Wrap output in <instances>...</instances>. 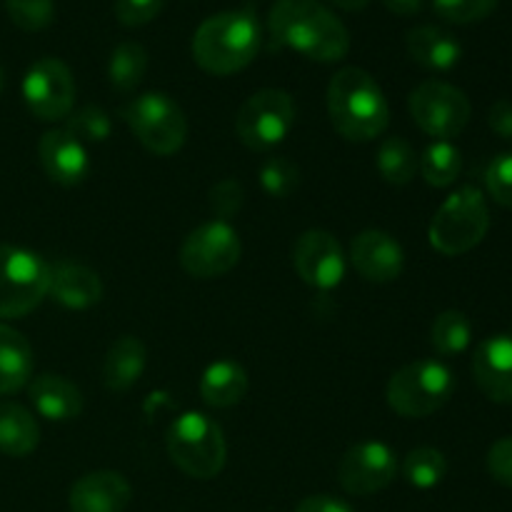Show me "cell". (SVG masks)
<instances>
[{
    "instance_id": "obj_1",
    "label": "cell",
    "mask_w": 512,
    "mask_h": 512,
    "mask_svg": "<svg viewBox=\"0 0 512 512\" xmlns=\"http://www.w3.org/2000/svg\"><path fill=\"white\" fill-rule=\"evenodd\" d=\"M268 28L275 43L315 63H338L350 50L348 28L320 0H275Z\"/></svg>"
},
{
    "instance_id": "obj_2",
    "label": "cell",
    "mask_w": 512,
    "mask_h": 512,
    "mask_svg": "<svg viewBox=\"0 0 512 512\" xmlns=\"http://www.w3.org/2000/svg\"><path fill=\"white\" fill-rule=\"evenodd\" d=\"M328 115L345 140L368 143L388 130L390 105L368 70L343 68L328 85Z\"/></svg>"
},
{
    "instance_id": "obj_3",
    "label": "cell",
    "mask_w": 512,
    "mask_h": 512,
    "mask_svg": "<svg viewBox=\"0 0 512 512\" xmlns=\"http://www.w3.org/2000/svg\"><path fill=\"white\" fill-rule=\"evenodd\" d=\"M260 50V23L253 8L225 10L203 20L193 35V58L205 73L233 75L248 68Z\"/></svg>"
},
{
    "instance_id": "obj_4",
    "label": "cell",
    "mask_w": 512,
    "mask_h": 512,
    "mask_svg": "<svg viewBox=\"0 0 512 512\" xmlns=\"http://www.w3.org/2000/svg\"><path fill=\"white\" fill-rule=\"evenodd\" d=\"M488 230L490 210L483 190L475 188V185H465V188L448 195L438 213L433 215L428 238L438 253L455 258V255L478 248Z\"/></svg>"
},
{
    "instance_id": "obj_5",
    "label": "cell",
    "mask_w": 512,
    "mask_h": 512,
    "mask_svg": "<svg viewBox=\"0 0 512 512\" xmlns=\"http://www.w3.org/2000/svg\"><path fill=\"white\" fill-rule=\"evenodd\" d=\"M168 455L188 478L213 480L228 460L225 435L215 420L203 413H183L168 428Z\"/></svg>"
},
{
    "instance_id": "obj_6",
    "label": "cell",
    "mask_w": 512,
    "mask_h": 512,
    "mask_svg": "<svg viewBox=\"0 0 512 512\" xmlns=\"http://www.w3.org/2000/svg\"><path fill=\"white\" fill-rule=\"evenodd\" d=\"M455 393V375L440 360H415L390 378L385 398L403 418H428Z\"/></svg>"
},
{
    "instance_id": "obj_7",
    "label": "cell",
    "mask_w": 512,
    "mask_h": 512,
    "mask_svg": "<svg viewBox=\"0 0 512 512\" xmlns=\"http://www.w3.org/2000/svg\"><path fill=\"white\" fill-rule=\"evenodd\" d=\"M123 118L143 148L160 158L178 153L188 138V120L183 108L165 93L138 95L123 108Z\"/></svg>"
},
{
    "instance_id": "obj_8",
    "label": "cell",
    "mask_w": 512,
    "mask_h": 512,
    "mask_svg": "<svg viewBox=\"0 0 512 512\" xmlns=\"http://www.w3.org/2000/svg\"><path fill=\"white\" fill-rule=\"evenodd\" d=\"M48 295V263L18 245H0V318H23Z\"/></svg>"
},
{
    "instance_id": "obj_9",
    "label": "cell",
    "mask_w": 512,
    "mask_h": 512,
    "mask_svg": "<svg viewBox=\"0 0 512 512\" xmlns=\"http://www.w3.org/2000/svg\"><path fill=\"white\" fill-rule=\"evenodd\" d=\"M295 100L280 88H263L250 95L235 115V133L250 150H273L295 128Z\"/></svg>"
},
{
    "instance_id": "obj_10",
    "label": "cell",
    "mask_w": 512,
    "mask_h": 512,
    "mask_svg": "<svg viewBox=\"0 0 512 512\" xmlns=\"http://www.w3.org/2000/svg\"><path fill=\"white\" fill-rule=\"evenodd\" d=\"M410 115L425 135L438 140L458 138L470 123L473 105L468 95L443 80H425L410 93Z\"/></svg>"
},
{
    "instance_id": "obj_11",
    "label": "cell",
    "mask_w": 512,
    "mask_h": 512,
    "mask_svg": "<svg viewBox=\"0 0 512 512\" xmlns=\"http://www.w3.org/2000/svg\"><path fill=\"white\" fill-rule=\"evenodd\" d=\"M243 245L238 230L225 220H208L190 230L180 245V265L190 278L213 280L240 263Z\"/></svg>"
},
{
    "instance_id": "obj_12",
    "label": "cell",
    "mask_w": 512,
    "mask_h": 512,
    "mask_svg": "<svg viewBox=\"0 0 512 512\" xmlns=\"http://www.w3.org/2000/svg\"><path fill=\"white\" fill-rule=\"evenodd\" d=\"M23 100L43 123L65 120L75 105V80L68 65L58 58H40L23 78Z\"/></svg>"
},
{
    "instance_id": "obj_13",
    "label": "cell",
    "mask_w": 512,
    "mask_h": 512,
    "mask_svg": "<svg viewBox=\"0 0 512 512\" xmlns=\"http://www.w3.org/2000/svg\"><path fill=\"white\" fill-rule=\"evenodd\" d=\"M395 475H398V455L388 443H380V440L353 445L338 465V480L343 490L358 498L385 490L393 483Z\"/></svg>"
},
{
    "instance_id": "obj_14",
    "label": "cell",
    "mask_w": 512,
    "mask_h": 512,
    "mask_svg": "<svg viewBox=\"0 0 512 512\" xmlns=\"http://www.w3.org/2000/svg\"><path fill=\"white\" fill-rule=\"evenodd\" d=\"M293 268L315 290H333L345 278V253L328 230H305L293 245Z\"/></svg>"
},
{
    "instance_id": "obj_15",
    "label": "cell",
    "mask_w": 512,
    "mask_h": 512,
    "mask_svg": "<svg viewBox=\"0 0 512 512\" xmlns=\"http://www.w3.org/2000/svg\"><path fill=\"white\" fill-rule=\"evenodd\" d=\"M350 263L370 283H393L405 268V253L385 230H363L350 245Z\"/></svg>"
},
{
    "instance_id": "obj_16",
    "label": "cell",
    "mask_w": 512,
    "mask_h": 512,
    "mask_svg": "<svg viewBox=\"0 0 512 512\" xmlns=\"http://www.w3.org/2000/svg\"><path fill=\"white\" fill-rule=\"evenodd\" d=\"M40 165L53 183L63 188L80 185L90 173V155L85 145L65 128L48 130L38 143Z\"/></svg>"
},
{
    "instance_id": "obj_17",
    "label": "cell",
    "mask_w": 512,
    "mask_h": 512,
    "mask_svg": "<svg viewBox=\"0 0 512 512\" xmlns=\"http://www.w3.org/2000/svg\"><path fill=\"white\" fill-rule=\"evenodd\" d=\"M473 378L485 398L512 403V335H493L475 348Z\"/></svg>"
},
{
    "instance_id": "obj_18",
    "label": "cell",
    "mask_w": 512,
    "mask_h": 512,
    "mask_svg": "<svg viewBox=\"0 0 512 512\" xmlns=\"http://www.w3.org/2000/svg\"><path fill=\"white\" fill-rule=\"evenodd\" d=\"M48 295L70 310H88L103 298V283L93 268L75 260L48 263Z\"/></svg>"
},
{
    "instance_id": "obj_19",
    "label": "cell",
    "mask_w": 512,
    "mask_h": 512,
    "mask_svg": "<svg viewBox=\"0 0 512 512\" xmlns=\"http://www.w3.org/2000/svg\"><path fill=\"white\" fill-rule=\"evenodd\" d=\"M133 500V488L115 470H95L70 488V512H125Z\"/></svg>"
},
{
    "instance_id": "obj_20",
    "label": "cell",
    "mask_w": 512,
    "mask_h": 512,
    "mask_svg": "<svg viewBox=\"0 0 512 512\" xmlns=\"http://www.w3.org/2000/svg\"><path fill=\"white\" fill-rule=\"evenodd\" d=\"M30 403L53 423H68L83 413V393L63 375H38L28 383Z\"/></svg>"
},
{
    "instance_id": "obj_21",
    "label": "cell",
    "mask_w": 512,
    "mask_h": 512,
    "mask_svg": "<svg viewBox=\"0 0 512 512\" xmlns=\"http://www.w3.org/2000/svg\"><path fill=\"white\" fill-rule=\"evenodd\" d=\"M408 53L420 68L435 70V73H448L463 58V45L458 43L453 33L435 25H418L405 38Z\"/></svg>"
},
{
    "instance_id": "obj_22",
    "label": "cell",
    "mask_w": 512,
    "mask_h": 512,
    "mask_svg": "<svg viewBox=\"0 0 512 512\" xmlns=\"http://www.w3.org/2000/svg\"><path fill=\"white\" fill-rule=\"evenodd\" d=\"M148 363V350L133 335H123L110 345L103 363V383L113 393H125L133 388L145 373Z\"/></svg>"
},
{
    "instance_id": "obj_23",
    "label": "cell",
    "mask_w": 512,
    "mask_h": 512,
    "mask_svg": "<svg viewBox=\"0 0 512 512\" xmlns=\"http://www.w3.org/2000/svg\"><path fill=\"white\" fill-rule=\"evenodd\" d=\"M33 380V348L23 333L0 323V395H13Z\"/></svg>"
},
{
    "instance_id": "obj_24",
    "label": "cell",
    "mask_w": 512,
    "mask_h": 512,
    "mask_svg": "<svg viewBox=\"0 0 512 512\" xmlns=\"http://www.w3.org/2000/svg\"><path fill=\"white\" fill-rule=\"evenodd\" d=\"M248 393V373L235 360L208 365L200 378V398L210 408H233Z\"/></svg>"
},
{
    "instance_id": "obj_25",
    "label": "cell",
    "mask_w": 512,
    "mask_h": 512,
    "mask_svg": "<svg viewBox=\"0 0 512 512\" xmlns=\"http://www.w3.org/2000/svg\"><path fill=\"white\" fill-rule=\"evenodd\" d=\"M40 443V428L33 415L18 403H0V453L25 458Z\"/></svg>"
},
{
    "instance_id": "obj_26",
    "label": "cell",
    "mask_w": 512,
    "mask_h": 512,
    "mask_svg": "<svg viewBox=\"0 0 512 512\" xmlns=\"http://www.w3.org/2000/svg\"><path fill=\"white\" fill-rule=\"evenodd\" d=\"M378 173L388 185H408L415 178L420 168V158L415 155V148L400 135L385 138L378 148Z\"/></svg>"
},
{
    "instance_id": "obj_27",
    "label": "cell",
    "mask_w": 512,
    "mask_h": 512,
    "mask_svg": "<svg viewBox=\"0 0 512 512\" xmlns=\"http://www.w3.org/2000/svg\"><path fill=\"white\" fill-rule=\"evenodd\" d=\"M148 70V53L135 40H125L113 50L108 63V80L118 93H133L145 78Z\"/></svg>"
},
{
    "instance_id": "obj_28",
    "label": "cell",
    "mask_w": 512,
    "mask_h": 512,
    "mask_svg": "<svg viewBox=\"0 0 512 512\" xmlns=\"http://www.w3.org/2000/svg\"><path fill=\"white\" fill-rule=\"evenodd\" d=\"M460 168H463V158H460V150L450 140H435L420 155L418 170L423 173L425 183L433 185V188L453 185L458 180Z\"/></svg>"
},
{
    "instance_id": "obj_29",
    "label": "cell",
    "mask_w": 512,
    "mask_h": 512,
    "mask_svg": "<svg viewBox=\"0 0 512 512\" xmlns=\"http://www.w3.org/2000/svg\"><path fill=\"white\" fill-rule=\"evenodd\" d=\"M430 338L443 358H455L468 350L470 340H473V325H470L468 315L460 310H445L435 318Z\"/></svg>"
},
{
    "instance_id": "obj_30",
    "label": "cell",
    "mask_w": 512,
    "mask_h": 512,
    "mask_svg": "<svg viewBox=\"0 0 512 512\" xmlns=\"http://www.w3.org/2000/svg\"><path fill=\"white\" fill-rule=\"evenodd\" d=\"M448 475V460L435 448H415L403 460V478L418 490H433Z\"/></svg>"
},
{
    "instance_id": "obj_31",
    "label": "cell",
    "mask_w": 512,
    "mask_h": 512,
    "mask_svg": "<svg viewBox=\"0 0 512 512\" xmlns=\"http://www.w3.org/2000/svg\"><path fill=\"white\" fill-rule=\"evenodd\" d=\"M65 130L80 140V143H105L113 133V120L100 105H83L68 115Z\"/></svg>"
},
{
    "instance_id": "obj_32",
    "label": "cell",
    "mask_w": 512,
    "mask_h": 512,
    "mask_svg": "<svg viewBox=\"0 0 512 512\" xmlns=\"http://www.w3.org/2000/svg\"><path fill=\"white\" fill-rule=\"evenodd\" d=\"M260 185L270 198H288L300 185V168L285 155L268 158L260 168Z\"/></svg>"
},
{
    "instance_id": "obj_33",
    "label": "cell",
    "mask_w": 512,
    "mask_h": 512,
    "mask_svg": "<svg viewBox=\"0 0 512 512\" xmlns=\"http://www.w3.org/2000/svg\"><path fill=\"white\" fill-rule=\"evenodd\" d=\"M5 10L25 33L45 30L55 20V0H5Z\"/></svg>"
},
{
    "instance_id": "obj_34",
    "label": "cell",
    "mask_w": 512,
    "mask_h": 512,
    "mask_svg": "<svg viewBox=\"0 0 512 512\" xmlns=\"http://www.w3.org/2000/svg\"><path fill=\"white\" fill-rule=\"evenodd\" d=\"M498 8V0H433V10L455 25H470L488 18Z\"/></svg>"
},
{
    "instance_id": "obj_35",
    "label": "cell",
    "mask_w": 512,
    "mask_h": 512,
    "mask_svg": "<svg viewBox=\"0 0 512 512\" xmlns=\"http://www.w3.org/2000/svg\"><path fill=\"white\" fill-rule=\"evenodd\" d=\"M243 203L245 190L243 185H240V180L235 178L220 180V183H215L213 190H210V208L218 215V220H225V223H228L233 215L240 213Z\"/></svg>"
},
{
    "instance_id": "obj_36",
    "label": "cell",
    "mask_w": 512,
    "mask_h": 512,
    "mask_svg": "<svg viewBox=\"0 0 512 512\" xmlns=\"http://www.w3.org/2000/svg\"><path fill=\"white\" fill-rule=\"evenodd\" d=\"M485 185L488 193L493 195L495 203L512 210V153H503L493 158L485 173Z\"/></svg>"
},
{
    "instance_id": "obj_37",
    "label": "cell",
    "mask_w": 512,
    "mask_h": 512,
    "mask_svg": "<svg viewBox=\"0 0 512 512\" xmlns=\"http://www.w3.org/2000/svg\"><path fill=\"white\" fill-rule=\"evenodd\" d=\"M165 0H115V18L125 28H140L160 15Z\"/></svg>"
},
{
    "instance_id": "obj_38",
    "label": "cell",
    "mask_w": 512,
    "mask_h": 512,
    "mask_svg": "<svg viewBox=\"0 0 512 512\" xmlns=\"http://www.w3.org/2000/svg\"><path fill=\"white\" fill-rule=\"evenodd\" d=\"M488 473L493 475L495 483L512 488V435L500 438L488 450Z\"/></svg>"
},
{
    "instance_id": "obj_39",
    "label": "cell",
    "mask_w": 512,
    "mask_h": 512,
    "mask_svg": "<svg viewBox=\"0 0 512 512\" xmlns=\"http://www.w3.org/2000/svg\"><path fill=\"white\" fill-rule=\"evenodd\" d=\"M488 123L495 135L512 140V100L503 98L498 100V103H493V108H490L488 113Z\"/></svg>"
},
{
    "instance_id": "obj_40",
    "label": "cell",
    "mask_w": 512,
    "mask_h": 512,
    "mask_svg": "<svg viewBox=\"0 0 512 512\" xmlns=\"http://www.w3.org/2000/svg\"><path fill=\"white\" fill-rule=\"evenodd\" d=\"M295 512H353V508L333 495H310V498L300 500Z\"/></svg>"
},
{
    "instance_id": "obj_41",
    "label": "cell",
    "mask_w": 512,
    "mask_h": 512,
    "mask_svg": "<svg viewBox=\"0 0 512 512\" xmlns=\"http://www.w3.org/2000/svg\"><path fill=\"white\" fill-rule=\"evenodd\" d=\"M383 5L390 10V13L408 18V15L420 13V8H423V0H383Z\"/></svg>"
},
{
    "instance_id": "obj_42",
    "label": "cell",
    "mask_w": 512,
    "mask_h": 512,
    "mask_svg": "<svg viewBox=\"0 0 512 512\" xmlns=\"http://www.w3.org/2000/svg\"><path fill=\"white\" fill-rule=\"evenodd\" d=\"M330 3L338 5V8H343V10H363V8H368L370 0H330Z\"/></svg>"
},
{
    "instance_id": "obj_43",
    "label": "cell",
    "mask_w": 512,
    "mask_h": 512,
    "mask_svg": "<svg viewBox=\"0 0 512 512\" xmlns=\"http://www.w3.org/2000/svg\"><path fill=\"white\" fill-rule=\"evenodd\" d=\"M3 83H5V75H3V68H0V90H3Z\"/></svg>"
}]
</instances>
